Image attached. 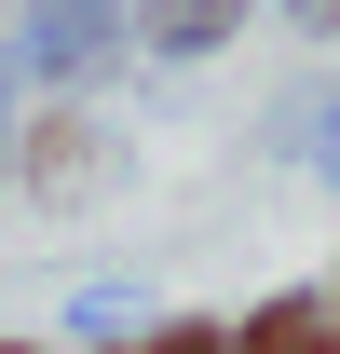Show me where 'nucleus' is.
Segmentation results:
<instances>
[{"instance_id": "obj_1", "label": "nucleus", "mask_w": 340, "mask_h": 354, "mask_svg": "<svg viewBox=\"0 0 340 354\" xmlns=\"http://www.w3.org/2000/svg\"><path fill=\"white\" fill-rule=\"evenodd\" d=\"M232 14H245V0H150V14H136V28H150V41H218V28H232Z\"/></svg>"}, {"instance_id": "obj_2", "label": "nucleus", "mask_w": 340, "mask_h": 354, "mask_svg": "<svg viewBox=\"0 0 340 354\" xmlns=\"http://www.w3.org/2000/svg\"><path fill=\"white\" fill-rule=\"evenodd\" d=\"M245 354H340V327H327V313H258Z\"/></svg>"}, {"instance_id": "obj_3", "label": "nucleus", "mask_w": 340, "mask_h": 354, "mask_svg": "<svg viewBox=\"0 0 340 354\" xmlns=\"http://www.w3.org/2000/svg\"><path fill=\"white\" fill-rule=\"evenodd\" d=\"M150 354H218V341H205V327H164V341H150Z\"/></svg>"}, {"instance_id": "obj_4", "label": "nucleus", "mask_w": 340, "mask_h": 354, "mask_svg": "<svg viewBox=\"0 0 340 354\" xmlns=\"http://www.w3.org/2000/svg\"><path fill=\"white\" fill-rule=\"evenodd\" d=\"M313 14H340V0H313Z\"/></svg>"}, {"instance_id": "obj_5", "label": "nucleus", "mask_w": 340, "mask_h": 354, "mask_svg": "<svg viewBox=\"0 0 340 354\" xmlns=\"http://www.w3.org/2000/svg\"><path fill=\"white\" fill-rule=\"evenodd\" d=\"M0 354H28V341H0Z\"/></svg>"}]
</instances>
